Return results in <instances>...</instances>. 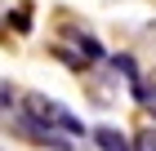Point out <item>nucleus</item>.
<instances>
[{"label": "nucleus", "mask_w": 156, "mask_h": 151, "mask_svg": "<svg viewBox=\"0 0 156 151\" xmlns=\"http://www.w3.org/2000/svg\"><path fill=\"white\" fill-rule=\"evenodd\" d=\"M27 111H36V116H45L54 129H62V133H72V138H89V129H85V120H76L72 111L62 102H54V98H45V93H27L23 98Z\"/></svg>", "instance_id": "obj_1"}, {"label": "nucleus", "mask_w": 156, "mask_h": 151, "mask_svg": "<svg viewBox=\"0 0 156 151\" xmlns=\"http://www.w3.org/2000/svg\"><path fill=\"white\" fill-rule=\"evenodd\" d=\"M18 133H27V138L45 142V147H58V151H72V133H62V129H54L45 116H36V111H18Z\"/></svg>", "instance_id": "obj_2"}, {"label": "nucleus", "mask_w": 156, "mask_h": 151, "mask_svg": "<svg viewBox=\"0 0 156 151\" xmlns=\"http://www.w3.org/2000/svg\"><path fill=\"white\" fill-rule=\"evenodd\" d=\"M89 138H94L103 151H134L129 133H120V129H112V125H98V129H89Z\"/></svg>", "instance_id": "obj_3"}, {"label": "nucleus", "mask_w": 156, "mask_h": 151, "mask_svg": "<svg viewBox=\"0 0 156 151\" xmlns=\"http://www.w3.org/2000/svg\"><path fill=\"white\" fill-rule=\"evenodd\" d=\"M76 49H80L85 62H103V45H98L94 36H76Z\"/></svg>", "instance_id": "obj_4"}, {"label": "nucleus", "mask_w": 156, "mask_h": 151, "mask_svg": "<svg viewBox=\"0 0 156 151\" xmlns=\"http://www.w3.org/2000/svg\"><path fill=\"white\" fill-rule=\"evenodd\" d=\"M112 67H116V76H125V80H138L143 71H138V62H134V53H116L112 58Z\"/></svg>", "instance_id": "obj_5"}, {"label": "nucleus", "mask_w": 156, "mask_h": 151, "mask_svg": "<svg viewBox=\"0 0 156 151\" xmlns=\"http://www.w3.org/2000/svg\"><path fill=\"white\" fill-rule=\"evenodd\" d=\"M134 147H138V151H156V129H138V133H134Z\"/></svg>", "instance_id": "obj_6"}, {"label": "nucleus", "mask_w": 156, "mask_h": 151, "mask_svg": "<svg viewBox=\"0 0 156 151\" xmlns=\"http://www.w3.org/2000/svg\"><path fill=\"white\" fill-rule=\"evenodd\" d=\"M147 107H152V116H156V98H152V102H147Z\"/></svg>", "instance_id": "obj_7"}, {"label": "nucleus", "mask_w": 156, "mask_h": 151, "mask_svg": "<svg viewBox=\"0 0 156 151\" xmlns=\"http://www.w3.org/2000/svg\"><path fill=\"white\" fill-rule=\"evenodd\" d=\"M152 80H156V71H152Z\"/></svg>", "instance_id": "obj_8"}]
</instances>
